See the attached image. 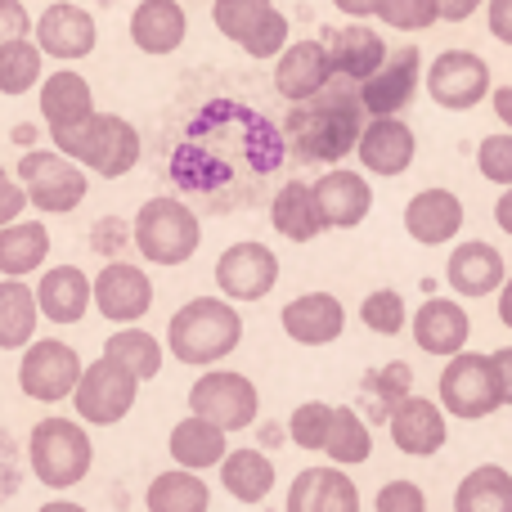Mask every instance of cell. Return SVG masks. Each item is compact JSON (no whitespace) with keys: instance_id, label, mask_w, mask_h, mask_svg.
<instances>
[{"instance_id":"cell-57","label":"cell","mask_w":512,"mask_h":512,"mask_svg":"<svg viewBox=\"0 0 512 512\" xmlns=\"http://www.w3.org/2000/svg\"><path fill=\"white\" fill-rule=\"evenodd\" d=\"M499 319H504V328H512V274L499 283Z\"/></svg>"},{"instance_id":"cell-4","label":"cell","mask_w":512,"mask_h":512,"mask_svg":"<svg viewBox=\"0 0 512 512\" xmlns=\"http://www.w3.org/2000/svg\"><path fill=\"white\" fill-rule=\"evenodd\" d=\"M239 342H243V315L230 297H194L167 324V351L180 364H194V369L225 360Z\"/></svg>"},{"instance_id":"cell-39","label":"cell","mask_w":512,"mask_h":512,"mask_svg":"<svg viewBox=\"0 0 512 512\" xmlns=\"http://www.w3.org/2000/svg\"><path fill=\"white\" fill-rule=\"evenodd\" d=\"M41 45L32 36H14V41H0V95H27L41 81Z\"/></svg>"},{"instance_id":"cell-6","label":"cell","mask_w":512,"mask_h":512,"mask_svg":"<svg viewBox=\"0 0 512 512\" xmlns=\"http://www.w3.org/2000/svg\"><path fill=\"white\" fill-rule=\"evenodd\" d=\"M27 463H32L36 481L50 490H72L86 481L90 463H95V445H90L86 427L77 418H41L27 436Z\"/></svg>"},{"instance_id":"cell-27","label":"cell","mask_w":512,"mask_h":512,"mask_svg":"<svg viewBox=\"0 0 512 512\" xmlns=\"http://www.w3.org/2000/svg\"><path fill=\"white\" fill-rule=\"evenodd\" d=\"M324 50H328V63H333V77L337 81H355V86H360V81L369 77L382 59H387V41H382L373 27H364V23L337 27V32L324 41Z\"/></svg>"},{"instance_id":"cell-8","label":"cell","mask_w":512,"mask_h":512,"mask_svg":"<svg viewBox=\"0 0 512 512\" xmlns=\"http://www.w3.org/2000/svg\"><path fill=\"white\" fill-rule=\"evenodd\" d=\"M436 396H441L445 414L463 418V423H477V418H490L504 409L490 355H477V351H468V346L445 360L441 378H436Z\"/></svg>"},{"instance_id":"cell-46","label":"cell","mask_w":512,"mask_h":512,"mask_svg":"<svg viewBox=\"0 0 512 512\" xmlns=\"http://www.w3.org/2000/svg\"><path fill=\"white\" fill-rule=\"evenodd\" d=\"M283 45H288V18H283V9H270V14L256 23V32L239 45V50L248 54V59H274Z\"/></svg>"},{"instance_id":"cell-51","label":"cell","mask_w":512,"mask_h":512,"mask_svg":"<svg viewBox=\"0 0 512 512\" xmlns=\"http://www.w3.org/2000/svg\"><path fill=\"white\" fill-rule=\"evenodd\" d=\"M490 364H495L499 400H504V405H512V346H499V351H490Z\"/></svg>"},{"instance_id":"cell-33","label":"cell","mask_w":512,"mask_h":512,"mask_svg":"<svg viewBox=\"0 0 512 512\" xmlns=\"http://www.w3.org/2000/svg\"><path fill=\"white\" fill-rule=\"evenodd\" d=\"M216 468H221V486L230 490L234 504H261L274 490V463L261 450H225Z\"/></svg>"},{"instance_id":"cell-41","label":"cell","mask_w":512,"mask_h":512,"mask_svg":"<svg viewBox=\"0 0 512 512\" xmlns=\"http://www.w3.org/2000/svg\"><path fill=\"white\" fill-rule=\"evenodd\" d=\"M270 9H274V0H212V23L225 41L243 45Z\"/></svg>"},{"instance_id":"cell-54","label":"cell","mask_w":512,"mask_h":512,"mask_svg":"<svg viewBox=\"0 0 512 512\" xmlns=\"http://www.w3.org/2000/svg\"><path fill=\"white\" fill-rule=\"evenodd\" d=\"M117 230H122V221H99V225H95V248H99V252L117 248V243H122V239H117Z\"/></svg>"},{"instance_id":"cell-37","label":"cell","mask_w":512,"mask_h":512,"mask_svg":"<svg viewBox=\"0 0 512 512\" xmlns=\"http://www.w3.org/2000/svg\"><path fill=\"white\" fill-rule=\"evenodd\" d=\"M104 355L113 364H122V369L140 382H149V378L162 373V342L153 333H144V328H135V324L117 328V333L104 342Z\"/></svg>"},{"instance_id":"cell-26","label":"cell","mask_w":512,"mask_h":512,"mask_svg":"<svg viewBox=\"0 0 512 512\" xmlns=\"http://www.w3.org/2000/svg\"><path fill=\"white\" fill-rule=\"evenodd\" d=\"M189 36V14L180 0H140L131 14V41L140 54H176Z\"/></svg>"},{"instance_id":"cell-17","label":"cell","mask_w":512,"mask_h":512,"mask_svg":"<svg viewBox=\"0 0 512 512\" xmlns=\"http://www.w3.org/2000/svg\"><path fill=\"white\" fill-rule=\"evenodd\" d=\"M387 432H391V445L409 459H427L445 445L450 436V423H445V409L441 400H427V396H414L409 391L405 400H396L387 414Z\"/></svg>"},{"instance_id":"cell-60","label":"cell","mask_w":512,"mask_h":512,"mask_svg":"<svg viewBox=\"0 0 512 512\" xmlns=\"http://www.w3.org/2000/svg\"><path fill=\"white\" fill-rule=\"evenodd\" d=\"M508 274H512V270H508Z\"/></svg>"},{"instance_id":"cell-9","label":"cell","mask_w":512,"mask_h":512,"mask_svg":"<svg viewBox=\"0 0 512 512\" xmlns=\"http://www.w3.org/2000/svg\"><path fill=\"white\" fill-rule=\"evenodd\" d=\"M135 396H140V378H131L122 364L99 355L95 364H81V378L72 387V409L90 427H113L135 409Z\"/></svg>"},{"instance_id":"cell-24","label":"cell","mask_w":512,"mask_h":512,"mask_svg":"<svg viewBox=\"0 0 512 512\" xmlns=\"http://www.w3.org/2000/svg\"><path fill=\"white\" fill-rule=\"evenodd\" d=\"M508 279V261L499 256L495 243L468 239L450 252V265H445V283L459 297H490L499 292V283Z\"/></svg>"},{"instance_id":"cell-1","label":"cell","mask_w":512,"mask_h":512,"mask_svg":"<svg viewBox=\"0 0 512 512\" xmlns=\"http://www.w3.org/2000/svg\"><path fill=\"white\" fill-rule=\"evenodd\" d=\"M288 162L279 122L239 95L198 99L167 140V176L203 216L248 212Z\"/></svg>"},{"instance_id":"cell-36","label":"cell","mask_w":512,"mask_h":512,"mask_svg":"<svg viewBox=\"0 0 512 512\" xmlns=\"http://www.w3.org/2000/svg\"><path fill=\"white\" fill-rule=\"evenodd\" d=\"M36 292L23 279H0V351H23L36 337Z\"/></svg>"},{"instance_id":"cell-28","label":"cell","mask_w":512,"mask_h":512,"mask_svg":"<svg viewBox=\"0 0 512 512\" xmlns=\"http://www.w3.org/2000/svg\"><path fill=\"white\" fill-rule=\"evenodd\" d=\"M36 310H41L50 324H77L90 310V279L77 265H54L41 274L36 283Z\"/></svg>"},{"instance_id":"cell-11","label":"cell","mask_w":512,"mask_h":512,"mask_svg":"<svg viewBox=\"0 0 512 512\" xmlns=\"http://www.w3.org/2000/svg\"><path fill=\"white\" fill-rule=\"evenodd\" d=\"M81 378V355L59 337H32L23 346V364H18V387L36 405H59L72 396Z\"/></svg>"},{"instance_id":"cell-21","label":"cell","mask_w":512,"mask_h":512,"mask_svg":"<svg viewBox=\"0 0 512 512\" xmlns=\"http://www.w3.org/2000/svg\"><path fill=\"white\" fill-rule=\"evenodd\" d=\"M283 512H360V490L346 477V468H306L292 477Z\"/></svg>"},{"instance_id":"cell-38","label":"cell","mask_w":512,"mask_h":512,"mask_svg":"<svg viewBox=\"0 0 512 512\" xmlns=\"http://www.w3.org/2000/svg\"><path fill=\"white\" fill-rule=\"evenodd\" d=\"M337 468H360L369 463L373 454V436H369V423L360 418V409H333V423H328V436H324V450Z\"/></svg>"},{"instance_id":"cell-25","label":"cell","mask_w":512,"mask_h":512,"mask_svg":"<svg viewBox=\"0 0 512 512\" xmlns=\"http://www.w3.org/2000/svg\"><path fill=\"white\" fill-rule=\"evenodd\" d=\"M468 337H472V319H468V310H463L459 301L432 297V301H423V306L414 310V342H418V351L450 360L454 351H463V346H468Z\"/></svg>"},{"instance_id":"cell-5","label":"cell","mask_w":512,"mask_h":512,"mask_svg":"<svg viewBox=\"0 0 512 512\" xmlns=\"http://www.w3.org/2000/svg\"><path fill=\"white\" fill-rule=\"evenodd\" d=\"M131 243L149 265H185L203 248V225L185 198H149L131 221Z\"/></svg>"},{"instance_id":"cell-53","label":"cell","mask_w":512,"mask_h":512,"mask_svg":"<svg viewBox=\"0 0 512 512\" xmlns=\"http://www.w3.org/2000/svg\"><path fill=\"white\" fill-rule=\"evenodd\" d=\"M495 225L504 234H512V185H504V194L495 198Z\"/></svg>"},{"instance_id":"cell-20","label":"cell","mask_w":512,"mask_h":512,"mask_svg":"<svg viewBox=\"0 0 512 512\" xmlns=\"http://www.w3.org/2000/svg\"><path fill=\"white\" fill-rule=\"evenodd\" d=\"M283 333L301 346H328L346 333V306L333 297V292H301L283 306L279 315Z\"/></svg>"},{"instance_id":"cell-14","label":"cell","mask_w":512,"mask_h":512,"mask_svg":"<svg viewBox=\"0 0 512 512\" xmlns=\"http://www.w3.org/2000/svg\"><path fill=\"white\" fill-rule=\"evenodd\" d=\"M355 158L364 162L369 176L382 180H396L414 167V153H418V135L409 122H400V113H382V117H364L360 126V140H355Z\"/></svg>"},{"instance_id":"cell-56","label":"cell","mask_w":512,"mask_h":512,"mask_svg":"<svg viewBox=\"0 0 512 512\" xmlns=\"http://www.w3.org/2000/svg\"><path fill=\"white\" fill-rule=\"evenodd\" d=\"M337 9H342L346 18H373V9H378V0H333Z\"/></svg>"},{"instance_id":"cell-42","label":"cell","mask_w":512,"mask_h":512,"mask_svg":"<svg viewBox=\"0 0 512 512\" xmlns=\"http://www.w3.org/2000/svg\"><path fill=\"white\" fill-rule=\"evenodd\" d=\"M360 319H364V328H369V333H378V337H396V333H405V324H409L405 297H400L396 288H378V292H369V297H364V306H360Z\"/></svg>"},{"instance_id":"cell-7","label":"cell","mask_w":512,"mask_h":512,"mask_svg":"<svg viewBox=\"0 0 512 512\" xmlns=\"http://www.w3.org/2000/svg\"><path fill=\"white\" fill-rule=\"evenodd\" d=\"M18 185L27 194V207H36L45 216H68L86 203L90 180L59 149H32L18 158Z\"/></svg>"},{"instance_id":"cell-18","label":"cell","mask_w":512,"mask_h":512,"mask_svg":"<svg viewBox=\"0 0 512 512\" xmlns=\"http://www.w3.org/2000/svg\"><path fill=\"white\" fill-rule=\"evenodd\" d=\"M95 41H99V27L90 18V9L72 5V0H54L36 18V45H41V54H50L59 63H77L86 54H95Z\"/></svg>"},{"instance_id":"cell-58","label":"cell","mask_w":512,"mask_h":512,"mask_svg":"<svg viewBox=\"0 0 512 512\" xmlns=\"http://www.w3.org/2000/svg\"><path fill=\"white\" fill-rule=\"evenodd\" d=\"M36 512H86L81 504H72V499H50V504H41Z\"/></svg>"},{"instance_id":"cell-10","label":"cell","mask_w":512,"mask_h":512,"mask_svg":"<svg viewBox=\"0 0 512 512\" xmlns=\"http://www.w3.org/2000/svg\"><path fill=\"white\" fill-rule=\"evenodd\" d=\"M189 414L216 423L221 432H248L261 414V391L252 378L230 369H212L189 387Z\"/></svg>"},{"instance_id":"cell-35","label":"cell","mask_w":512,"mask_h":512,"mask_svg":"<svg viewBox=\"0 0 512 512\" xmlns=\"http://www.w3.org/2000/svg\"><path fill=\"white\" fill-rule=\"evenodd\" d=\"M144 504H149V512H207L212 508V486L203 481V472L176 468L153 477Z\"/></svg>"},{"instance_id":"cell-52","label":"cell","mask_w":512,"mask_h":512,"mask_svg":"<svg viewBox=\"0 0 512 512\" xmlns=\"http://www.w3.org/2000/svg\"><path fill=\"white\" fill-rule=\"evenodd\" d=\"M481 5L486 0H436V14H441V23H468Z\"/></svg>"},{"instance_id":"cell-3","label":"cell","mask_w":512,"mask_h":512,"mask_svg":"<svg viewBox=\"0 0 512 512\" xmlns=\"http://www.w3.org/2000/svg\"><path fill=\"white\" fill-rule=\"evenodd\" d=\"M50 140L63 158H72L81 171H95V176H104V180L131 176L144 153L140 131L117 113H90V117H81V122L50 131Z\"/></svg>"},{"instance_id":"cell-45","label":"cell","mask_w":512,"mask_h":512,"mask_svg":"<svg viewBox=\"0 0 512 512\" xmlns=\"http://www.w3.org/2000/svg\"><path fill=\"white\" fill-rule=\"evenodd\" d=\"M477 171L490 185H512V131L486 135L477 144Z\"/></svg>"},{"instance_id":"cell-30","label":"cell","mask_w":512,"mask_h":512,"mask_svg":"<svg viewBox=\"0 0 512 512\" xmlns=\"http://www.w3.org/2000/svg\"><path fill=\"white\" fill-rule=\"evenodd\" d=\"M36 86H41V117L50 131L72 126L95 113V90H90V81L81 77V72H68V68L50 72V77H41Z\"/></svg>"},{"instance_id":"cell-43","label":"cell","mask_w":512,"mask_h":512,"mask_svg":"<svg viewBox=\"0 0 512 512\" xmlns=\"http://www.w3.org/2000/svg\"><path fill=\"white\" fill-rule=\"evenodd\" d=\"M328 423H333V405H324V400H306V405H297L292 418H288V441L297 445V450H324Z\"/></svg>"},{"instance_id":"cell-59","label":"cell","mask_w":512,"mask_h":512,"mask_svg":"<svg viewBox=\"0 0 512 512\" xmlns=\"http://www.w3.org/2000/svg\"><path fill=\"white\" fill-rule=\"evenodd\" d=\"M0 176H5V167H0Z\"/></svg>"},{"instance_id":"cell-31","label":"cell","mask_w":512,"mask_h":512,"mask_svg":"<svg viewBox=\"0 0 512 512\" xmlns=\"http://www.w3.org/2000/svg\"><path fill=\"white\" fill-rule=\"evenodd\" d=\"M225 436H230V432H221L216 423L189 414V418H180V423L171 427L167 450H171V459H176L180 468L207 472V468H216V463L225 459V450H230V445H225Z\"/></svg>"},{"instance_id":"cell-49","label":"cell","mask_w":512,"mask_h":512,"mask_svg":"<svg viewBox=\"0 0 512 512\" xmlns=\"http://www.w3.org/2000/svg\"><path fill=\"white\" fill-rule=\"evenodd\" d=\"M23 207H27L23 185H18V180H9V176H0V225L18 221V216H23Z\"/></svg>"},{"instance_id":"cell-13","label":"cell","mask_w":512,"mask_h":512,"mask_svg":"<svg viewBox=\"0 0 512 512\" xmlns=\"http://www.w3.org/2000/svg\"><path fill=\"white\" fill-rule=\"evenodd\" d=\"M418 86H423V54L418 45H400V50H387V59L360 81V104L369 117L382 113H405L414 104Z\"/></svg>"},{"instance_id":"cell-23","label":"cell","mask_w":512,"mask_h":512,"mask_svg":"<svg viewBox=\"0 0 512 512\" xmlns=\"http://www.w3.org/2000/svg\"><path fill=\"white\" fill-rule=\"evenodd\" d=\"M463 230V198L454 189H423L405 203V234L423 248H441Z\"/></svg>"},{"instance_id":"cell-2","label":"cell","mask_w":512,"mask_h":512,"mask_svg":"<svg viewBox=\"0 0 512 512\" xmlns=\"http://www.w3.org/2000/svg\"><path fill=\"white\" fill-rule=\"evenodd\" d=\"M364 104L355 90H346L342 81H328L324 90L315 95L297 99V104L283 113L279 131H283V144L297 162H319V167H333L342 162L346 153L355 149L360 140V126H364Z\"/></svg>"},{"instance_id":"cell-55","label":"cell","mask_w":512,"mask_h":512,"mask_svg":"<svg viewBox=\"0 0 512 512\" xmlns=\"http://www.w3.org/2000/svg\"><path fill=\"white\" fill-rule=\"evenodd\" d=\"M490 99H495V117L512 131V86H499V90H490Z\"/></svg>"},{"instance_id":"cell-34","label":"cell","mask_w":512,"mask_h":512,"mask_svg":"<svg viewBox=\"0 0 512 512\" xmlns=\"http://www.w3.org/2000/svg\"><path fill=\"white\" fill-rule=\"evenodd\" d=\"M454 512H512V472L481 463L454 490Z\"/></svg>"},{"instance_id":"cell-12","label":"cell","mask_w":512,"mask_h":512,"mask_svg":"<svg viewBox=\"0 0 512 512\" xmlns=\"http://www.w3.org/2000/svg\"><path fill=\"white\" fill-rule=\"evenodd\" d=\"M490 63L472 50H445L427 68V95L445 113H468L490 95Z\"/></svg>"},{"instance_id":"cell-40","label":"cell","mask_w":512,"mask_h":512,"mask_svg":"<svg viewBox=\"0 0 512 512\" xmlns=\"http://www.w3.org/2000/svg\"><path fill=\"white\" fill-rule=\"evenodd\" d=\"M360 391H364V400L373 405V414H369L373 423H387L391 405H396V400H405L409 391H414V369H409L405 360H391V364H382V369L364 373Z\"/></svg>"},{"instance_id":"cell-15","label":"cell","mask_w":512,"mask_h":512,"mask_svg":"<svg viewBox=\"0 0 512 512\" xmlns=\"http://www.w3.org/2000/svg\"><path fill=\"white\" fill-rule=\"evenodd\" d=\"M90 301L113 324H140L153 310V279L131 261H108L90 279Z\"/></svg>"},{"instance_id":"cell-48","label":"cell","mask_w":512,"mask_h":512,"mask_svg":"<svg viewBox=\"0 0 512 512\" xmlns=\"http://www.w3.org/2000/svg\"><path fill=\"white\" fill-rule=\"evenodd\" d=\"M32 32V14L23 9V0H0V41Z\"/></svg>"},{"instance_id":"cell-32","label":"cell","mask_w":512,"mask_h":512,"mask_svg":"<svg viewBox=\"0 0 512 512\" xmlns=\"http://www.w3.org/2000/svg\"><path fill=\"white\" fill-rule=\"evenodd\" d=\"M50 256V230L41 221H9L0 225V274L5 279H23V274L41 270Z\"/></svg>"},{"instance_id":"cell-29","label":"cell","mask_w":512,"mask_h":512,"mask_svg":"<svg viewBox=\"0 0 512 512\" xmlns=\"http://www.w3.org/2000/svg\"><path fill=\"white\" fill-rule=\"evenodd\" d=\"M270 221H274V230L292 243H310L324 234V216H319L315 189H310L306 180H283L279 194L270 198Z\"/></svg>"},{"instance_id":"cell-44","label":"cell","mask_w":512,"mask_h":512,"mask_svg":"<svg viewBox=\"0 0 512 512\" xmlns=\"http://www.w3.org/2000/svg\"><path fill=\"white\" fill-rule=\"evenodd\" d=\"M373 14H378L387 27H396V32H427L432 23H441L436 0H378Z\"/></svg>"},{"instance_id":"cell-19","label":"cell","mask_w":512,"mask_h":512,"mask_svg":"<svg viewBox=\"0 0 512 512\" xmlns=\"http://www.w3.org/2000/svg\"><path fill=\"white\" fill-rule=\"evenodd\" d=\"M310 189H315L324 230H355V225L373 212V189H369V176H364V171L328 167Z\"/></svg>"},{"instance_id":"cell-22","label":"cell","mask_w":512,"mask_h":512,"mask_svg":"<svg viewBox=\"0 0 512 512\" xmlns=\"http://www.w3.org/2000/svg\"><path fill=\"white\" fill-rule=\"evenodd\" d=\"M333 81V63H328L324 41H288L274 54V90H279L288 104L315 95Z\"/></svg>"},{"instance_id":"cell-16","label":"cell","mask_w":512,"mask_h":512,"mask_svg":"<svg viewBox=\"0 0 512 512\" xmlns=\"http://www.w3.org/2000/svg\"><path fill=\"white\" fill-rule=\"evenodd\" d=\"M274 283H279V256L256 239L230 243L216 261V288L230 301H261L274 292Z\"/></svg>"},{"instance_id":"cell-50","label":"cell","mask_w":512,"mask_h":512,"mask_svg":"<svg viewBox=\"0 0 512 512\" xmlns=\"http://www.w3.org/2000/svg\"><path fill=\"white\" fill-rule=\"evenodd\" d=\"M486 27L495 41L512 45V0H486Z\"/></svg>"},{"instance_id":"cell-47","label":"cell","mask_w":512,"mask_h":512,"mask_svg":"<svg viewBox=\"0 0 512 512\" xmlns=\"http://www.w3.org/2000/svg\"><path fill=\"white\" fill-rule=\"evenodd\" d=\"M373 512H427V495L414 481H387L373 499Z\"/></svg>"}]
</instances>
